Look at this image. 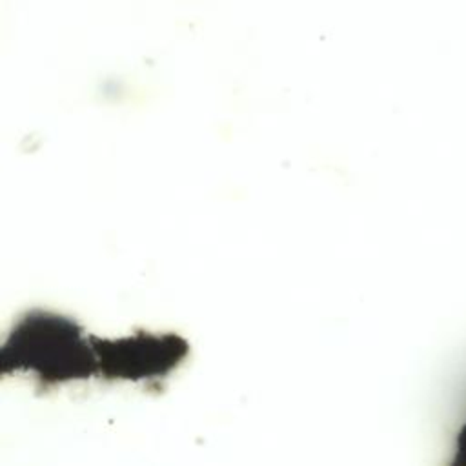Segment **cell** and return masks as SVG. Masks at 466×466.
I'll use <instances>...</instances> for the list:
<instances>
[{"mask_svg":"<svg viewBox=\"0 0 466 466\" xmlns=\"http://www.w3.org/2000/svg\"><path fill=\"white\" fill-rule=\"evenodd\" d=\"M453 464L466 466V419L459 426L457 435H455V444H453Z\"/></svg>","mask_w":466,"mask_h":466,"instance_id":"obj_1","label":"cell"}]
</instances>
